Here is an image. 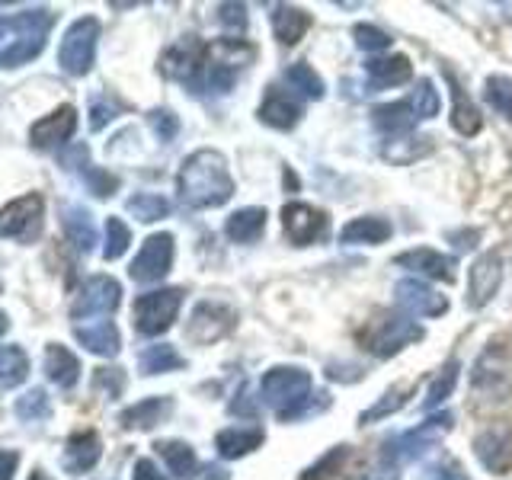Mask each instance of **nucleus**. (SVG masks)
Listing matches in <instances>:
<instances>
[{
	"label": "nucleus",
	"instance_id": "f257e3e1",
	"mask_svg": "<svg viewBox=\"0 0 512 480\" xmlns=\"http://www.w3.org/2000/svg\"><path fill=\"white\" fill-rule=\"evenodd\" d=\"M176 192L189 208H221L224 202H231L234 176L224 154L215 148L192 151L176 176Z\"/></svg>",
	"mask_w": 512,
	"mask_h": 480
},
{
	"label": "nucleus",
	"instance_id": "f03ea898",
	"mask_svg": "<svg viewBox=\"0 0 512 480\" xmlns=\"http://www.w3.org/2000/svg\"><path fill=\"white\" fill-rule=\"evenodd\" d=\"M55 20V10L45 7L0 16V68H20V64L39 58Z\"/></svg>",
	"mask_w": 512,
	"mask_h": 480
},
{
	"label": "nucleus",
	"instance_id": "7ed1b4c3",
	"mask_svg": "<svg viewBox=\"0 0 512 480\" xmlns=\"http://www.w3.org/2000/svg\"><path fill=\"white\" fill-rule=\"evenodd\" d=\"M314 378L301 365H276L260 378V400L282 423L314 410Z\"/></svg>",
	"mask_w": 512,
	"mask_h": 480
},
{
	"label": "nucleus",
	"instance_id": "20e7f679",
	"mask_svg": "<svg viewBox=\"0 0 512 480\" xmlns=\"http://www.w3.org/2000/svg\"><path fill=\"white\" fill-rule=\"evenodd\" d=\"M256 48L244 39H218L208 45L205 52V64L196 77L192 90L196 93H228L234 87L237 74L253 64Z\"/></svg>",
	"mask_w": 512,
	"mask_h": 480
},
{
	"label": "nucleus",
	"instance_id": "39448f33",
	"mask_svg": "<svg viewBox=\"0 0 512 480\" xmlns=\"http://www.w3.org/2000/svg\"><path fill=\"white\" fill-rule=\"evenodd\" d=\"M423 340V327L410 314L397 311H375L359 330V346L372 352L375 359H391L400 349Z\"/></svg>",
	"mask_w": 512,
	"mask_h": 480
},
{
	"label": "nucleus",
	"instance_id": "423d86ee",
	"mask_svg": "<svg viewBox=\"0 0 512 480\" xmlns=\"http://www.w3.org/2000/svg\"><path fill=\"white\" fill-rule=\"evenodd\" d=\"M471 394L477 404H506L512 394V359L503 343H490L471 368Z\"/></svg>",
	"mask_w": 512,
	"mask_h": 480
},
{
	"label": "nucleus",
	"instance_id": "0eeeda50",
	"mask_svg": "<svg viewBox=\"0 0 512 480\" xmlns=\"http://www.w3.org/2000/svg\"><path fill=\"white\" fill-rule=\"evenodd\" d=\"M96 42H100V20H96V16L77 20L68 32H64L61 48H58L61 71L71 74V77L90 74L93 61H96Z\"/></svg>",
	"mask_w": 512,
	"mask_h": 480
},
{
	"label": "nucleus",
	"instance_id": "6e6552de",
	"mask_svg": "<svg viewBox=\"0 0 512 480\" xmlns=\"http://www.w3.org/2000/svg\"><path fill=\"white\" fill-rule=\"evenodd\" d=\"M183 308V288H160L135 301V327L144 336H160L173 327L176 314Z\"/></svg>",
	"mask_w": 512,
	"mask_h": 480
},
{
	"label": "nucleus",
	"instance_id": "1a4fd4ad",
	"mask_svg": "<svg viewBox=\"0 0 512 480\" xmlns=\"http://www.w3.org/2000/svg\"><path fill=\"white\" fill-rule=\"evenodd\" d=\"M452 413H439V416H429L426 423H420L416 429H407L404 436H397L394 442H384V452L381 458H388L391 464L400 461H410V458H420L423 452H429L448 429H452Z\"/></svg>",
	"mask_w": 512,
	"mask_h": 480
},
{
	"label": "nucleus",
	"instance_id": "9d476101",
	"mask_svg": "<svg viewBox=\"0 0 512 480\" xmlns=\"http://www.w3.org/2000/svg\"><path fill=\"white\" fill-rule=\"evenodd\" d=\"M237 327V311L224 301H199L186 324V340L196 346H208L224 340Z\"/></svg>",
	"mask_w": 512,
	"mask_h": 480
},
{
	"label": "nucleus",
	"instance_id": "9b49d317",
	"mask_svg": "<svg viewBox=\"0 0 512 480\" xmlns=\"http://www.w3.org/2000/svg\"><path fill=\"white\" fill-rule=\"evenodd\" d=\"M42 218H45V202L39 192H26V196L7 202L0 208V237L10 240H36L42 231Z\"/></svg>",
	"mask_w": 512,
	"mask_h": 480
},
{
	"label": "nucleus",
	"instance_id": "f8f14e48",
	"mask_svg": "<svg viewBox=\"0 0 512 480\" xmlns=\"http://www.w3.org/2000/svg\"><path fill=\"white\" fill-rule=\"evenodd\" d=\"M282 228L292 247H311L327 237L330 218L324 208H314L308 202H285L282 205Z\"/></svg>",
	"mask_w": 512,
	"mask_h": 480
},
{
	"label": "nucleus",
	"instance_id": "ddd939ff",
	"mask_svg": "<svg viewBox=\"0 0 512 480\" xmlns=\"http://www.w3.org/2000/svg\"><path fill=\"white\" fill-rule=\"evenodd\" d=\"M474 455L490 474H509L512 471V423L500 420L480 429L474 436Z\"/></svg>",
	"mask_w": 512,
	"mask_h": 480
},
{
	"label": "nucleus",
	"instance_id": "4468645a",
	"mask_svg": "<svg viewBox=\"0 0 512 480\" xmlns=\"http://www.w3.org/2000/svg\"><path fill=\"white\" fill-rule=\"evenodd\" d=\"M173 234H151L148 240L141 244L138 256L128 266V276L141 285H151V282H160L170 272L173 266Z\"/></svg>",
	"mask_w": 512,
	"mask_h": 480
},
{
	"label": "nucleus",
	"instance_id": "2eb2a0df",
	"mask_svg": "<svg viewBox=\"0 0 512 480\" xmlns=\"http://www.w3.org/2000/svg\"><path fill=\"white\" fill-rule=\"evenodd\" d=\"M500 285H503V260H500V253H480L477 260L471 263L468 269V308L480 311V308H487V304L496 298V292H500Z\"/></svg>",
	"mask_w": 512,
	"mask_h": 480
},
{
	"label": "nucleus",
	"instance_id": "dca6fc26",
	"mask_svg": "<svg viewBox=\"0 0 512 480\" xmlns=\"http://www.w3.org/2000/svg\"><path fill=\"white\" fill-rule=\"evenodd\" d=\"M122 304V285L112 276H90L74 301V320L106 317Z\"/></svg>",
	"mask_w": 512,
	"mask_h": 480
},
{
	"label": "nucleus",
	"instance_id": "f3484780",
	"mask_svg": "<svg viewBox=\"0 0 512 480\" xmlns=\"http://www.w3.org/2000/svg\"><path fill=\"white\" fill-rule=\"evenodd\" d=\"M205 52H208V45H202L196 36H186L160 55V71H164V77L183 80V84L192 87L199 71H202V64H205Z\"/></svg>",
	"mask_w": 512,
	"mask_h": 480
},
{
	"label": "nucleus",
	"instance_id": "a211bd4d",
	"mask_svg": "<svg viewBox=\"0 0 512 480\" xmlns=\"http://www.w3.org/2000/svg\"><path fill=\"white\" fill-rule=\"evenodd\" d=\"M394 301H397V308H404L410 317H442L448 311V298L420 279H400L394 285Z\"/></svg>",
	"mask_w": 512,
	"mask_h": 480
},
{
	"label": "nucleus",
	"instance_id": "6ab92c4d",
	"mask_svg": "<svg viewBox=\"0 0 512 480\" xmlns=\"http://www.w3.org/2000/svg\"><path fill=\"white\" fill-rule=\"evenodd\" d=\"M77 132V109L74 106H58L52 116H42L29 128L32 148L39 151H58L64 141H71Z\"/></svg>",
	"mask_w": 512,
	"mask_h": 480
},
{
	"label": "nucleus",
	"instance_id": "aec40b11",
	"mask_svg": "<svg viewBox=\"0 0 512 480\" xmlns=\"http://www.w3.org/2000/svg\"><path fill=\"white\" fill-rule=\"evenodd\" d=\"M256 116H260V122H266L269 128H279V132H292V128L301 122L304 116V106L298 103L295 93H288L282 87H266V96L260 109H256Z\"/></svg>",
	"mask_w": 512,
	"mask_h": 480
},
{
	"label": "nucleus",
	"instance_id": "412c9836",
	"mask_svg": "<svg viewBox=\"0 0 512 480\" xmlns=\"http://www.w3.org/2000/svg\"><path fill=\"white\" fill-rule=\"evenodd\" d=\"M400 269H413L416 276H426V279H439V282H455V256H448L442 250H432V247H416L400 253L394 260Z\"/></svg>",
	"mask_w": 512,
	"mask_h": 480
},
{
	"label": "nucleus",
	"instance_id": "4be33fe9",
	"mask_svg": "<svg viewBox=\"0 0 512 480\" xmlns=\"http://www.w3.org/2000/svg\"><path fill=\"white\" fill-rule=\"evenodd\" d=\"M74 336L77 343L90 349L93 356H103V359H112L119 356L122 349V336L116 330L112 320H93V324H74Z\"/></svg>",
	"mask_w": 512,
	"mask_h": 480
},
{
	"label": "nucleus",
	"instance_id": "5701e85b",
	"mask_svg": "<svg viewBox=\"0 0 512 480\" xmlns=\"http://www.w3.org/2000/svg\"><path fill=\"white\" fill-rule=\"evenodd\" d=\"M100 458H103V442L93 429H87V432H77V436L68 439L61 464H64V471H71V474H87L96 468Z\"/></svg>",
	"mask_w": 512,
	"mask_h": 480
},
{
	"label": "nucleus",
	"instance_id": "b1692460",
	"mask_svg": "<svg viewBox=\"0 0 512 480\" xmlns=\"http://www.w3.org/2000/svg\"><path fill=\"white\" fill-rule=\"evenodd\" d=\"M391 234H394V228H391L388 218H381V215H359V218H352V221L343 224L340 244H349V247H356V244L378 247V244H384V240H391Z\"/></svg>",
	"mask_w": 512,
	"mask_h": 480
},
{
	"label": "nucleus",
	"instance_id": "393cba45",
	"mask_svg": "<svg viewBox=\"0 0 512 480\" xmlns=\"http://www.w3.org/2000/svg\"><path fill=\"white\" fill-rule=\"evenodd\" d=\"M263 442H266L263 426H228V429H221L218 436H215L218 455L228 458V461L256 452V448H260Z\"/></svg>",
	"mask_w": 512,
	"mask_h": 480
},
{
	"label": "nucleus",
	"instance_id": "a878e982",
	"mask_svg": "<svg viewBox=\"0 0 512 480\" xmlns=\"http://www.w3.org/2000/svg\"><path fill=\"white\" fill-rule=\"evenodd\" d=\"M170 413H173V400L170 397H144L128 410H122L119 423L125 429H154V426L164 423Z\"/></svg>",
	"mask_w": 512,
	"mask_h": 480
},
{
	"label": "nucleus",
	"instance_id": "bb28decb",
	"mask_svg": "<svg viewBox=\"0 0 512 480\" xmlns=\"http://www.w3.org/2000/svg\"><path fill=\"white\" fill-rule=\"evenodd\" d=\"M365 74L372 80V87H400L413 77V64L407 55H388V58H372L365 61Z\"/></svg>",
	"mask_w": 512,
	"mask_h": 480
},
{
	"label": "nucleus",
	"instance_id": "cd10ccee",
	"mask_svg": "<svg viewBox=\"0 0 512 480\" xmlns=\"http://www.w3.org/2000/svg\"><path fill=\"white\" fill-rule=\"evenodd\" d=\"M45 375L58 388H74L80 378V359L68 346L61 343H48L45 346Z\"/></svg>",
	"mask_w": 512,
	"mask_h": 480
},
{
	"label": "nucleus",
	"instance_id": "c85d7f7f",
	"mask_svg": "<svg viewBox=\"0 0 512 480\" xmlns=\"http://www.w3.org/2000/svg\"><path fill=\"white\" fill-rule=\"evenodd\" d=\"M445 77H448V84H452V128H455L458 135H464V138H474L480 128H484L480 109L474 106L471 96L458 87V80H455L452 71H445Z\"/></svg>",
	"mask_w": 512,
	"mask_h": 480
},
{
	"label": "nucleus",
	"instance_id": "c756f323",
	"mask_svg": "<svg viewBox=\"0 0 512 480\" xmlns=\"http://www.w3.org/2000/svg\"><path fill=\"white\" fill-rule=\"evenodd\" d=\"M311 29V13L292 7V4H279L272 7V32L282 45H298L304 39V32Z\"/></svg>",
	"mask_w": 512,
	"mask_h": 480
},
{
	"label": "nucleus",
	"instance_id": "7c9ffc66",
	"mask_svg": "<svg viewBox=\"0 0 512 480\" xmlns=\"http://www.w3.org/2000/svg\"><path fill=\"white\" fill-rule=\"evenodd\" d=\"M61 224H64V234H68V240L80 253H90L96 247V224L84 205H64Z\"/></svg>",
	"mask_w": 512,
	"mask_h": 480
},
{
	"label": "nucleus",
	"instance_id": "2f4dec72",
	"mask_svg": "<svg viewBox=\"0 0 512 480\" xmlns=\"http://www.w3.org/2000/svg\"><path fill=\"white\" fill-rule=\"evenodd\" d=\"M372 122L378 132H384L388 138L397 135H410L413 125H416V112L410 106V100H400V103H384L372 109Z\"/></svg>",
	"mask_w": 512,
	"mask_h": 480
},
{
	"label": "nucleus",
	"instance_id": "473e14b6",
	"mask_svg": "<svg viewBox=\"0 0 512 480\" xmlns=\"http://www.w3.org/2000/svg\"><path fill=\"white\" fill-rule=\"evenodd\" d=\"M266 231V208H237V212L224 221V234H228L234 244H253L260 240Z\"/></svg>",
	"mask_w": 512,
	"mask_h": 480
},
{
	"label": "nucleus",
	"instance_id": "72a5a7b5",
	"mask_svg": "<svg viewBox=\"0 0 512 480\" xmlns=\"http://www.w3.org/2000/svg\"><path fill=\"white\" fill-rule=\"evenodd\" d=\"M157 455L167 461V468L173 477H180V480H189V477H196L199 471V458L196 452H192V445L180 442V439H167V442H157Z\"/></svg>",
	"mask_w": 512,
	"mask_h": 480
},
{
	"label": "nucleus",
	"instance_id": "f704fd0d",
	"mask_svg": "<svg viewBox=\"0 0 512 480\" xmlns=\"http://www.w3.org/2000/svg\"><path fill=\"white\" fill-rule=\"evenodd\" d=\"M183 365H186V359L170 343H154L138 356L141 375H167V372H176V368H183Z\"/></svg>",
	"mask_w": 512,
	"mask_h": 480
},
{
	"label": "nucleus",
	"instance_id": "c9c22d12",
	"mask_svg": "<svg viewBox=\"0 0 512 480\" xmlns=\"http://www.w3.org/2000/svg\"><path fill=\"white\" fill-rule=\"evenodd\" d=\"M285 80H288V87L298 90L301 96H308V100H324V96H327L324 77H320L308 61L288 64V68H285Z\"/></svg>",
	"mask_w": 512,
	"mask_h": 480
},
{
	"label": "nucleus",
	"instance_id": "e433bc0d",
	"mask_svg": "<svg viewBox=\"0 0 512 480\" xmlns=\"http://www.w3.org/2000/svg\"><path fill=\"white\" fill-rule=\"evenodd\" d=\"M458 375H461V362H458V359H448V362L439 368V375L432 378V384H429V391H426V397H423V410H436V407L442 404V400L452 397L455 384H458Z\"/></svg>",
	"mask_w": 512,
	"mask_h": 480
},
{
	"label": "nucleus",
	"instance_id": "4c0bfd02",
	"mask_svg": "<svg viewBox=\"0 0 512 480\" xmlns=\"http://www.w3.org/2000/svg\"><path fill=\"white\" fill-rule=\"evenodd\" d=\"M29 375V356L20 346H0V388H16Z\"/></svg>",
	"mask_w": 512,
	"mask_h": 480
},
{
	"label": "nucleus",
	"instance_id": "58836bf2",
	"mask_svg": "<svg viewBox=\"0 0 512 480\" xmlns=\"http://www.w3.org/2000/svg\"><path fill=\"white\" fill-rule=\"evenodd\" d=\"M125 208L132 212L141 224H151V221H160L170 215V202L164 196H157V192H138L125 202Z\"/></svg>",
	"mask_w": 512,
	"mask_h": 480
},
{
	"label": "nucleus",
	"instance_id": "ea45409f",
	"mask_svg": "<svg viewBox=\"0 0 512 480\" xmlns=\"http://www.w3.org/2000/svg\"><path fill=\"white\" fill-rule=\"evenodd\" d=\"M410 394H413V388H391L388 394H381L378 400L368 410H362V416H359V423L362 426H368V423H378V420H384V416H391V413H397L400 407L407 404L410 400Z\"/></svg>",
	"mask_w": 512,
	"mask_h": 480
},
{
	"label": "nucleus",
	"instance_id": "a19ab883",
	"mask_svg": "<svg viewBox=\"0 0 512 480\" xmlns=\"http://www.w3.org/2000/svg\"><path fill=\"white\" fill-rule=\"evenodd\" d=\"M410 106L416 112V119H436L439 109H442V100H439V90L432 87L429 77H420L416 80V90L410 96Z\"/></svg>",
	"mask_w": 512,
	"mask_h": 480
},
{
	"label": "nucleus",
	"instance_id": "79ce46f5",
	"mask_svg": "<svg viewBox=\"0 0 512 480\" xmlns=\"http://www.w3.org/2000/svg\"><path fill=\"white\" fill-rule=\"evenodd\" d=\"M484 96H487V103H490L496 112H500L503 119L512 122V77H506V74H493V77H487Z\"/></svg>",
	"mask_w": 512,
	"mask_h": 480
},
{
	"label": "nucleus",
	"instance_id": "37998d69",
	"mask_svg": "<svg viewBox=\"0 0 512 480\" xmlns=\"http://www.w3.org/2000/svg\"><path fill=\"white\" fill-rule=\"evenodd\" d=\"M132 244V231H128V224L122 218H106V247H103V256L112 263L119 260V256L128 250Z\"/></svg>",
	"mask_w": 512,
	"mask_h": 480
},
{
	"label": "nucleus",
	"instance_id": "c03bdc74",
	"mask_svg": "<svg viewBox=\"0 0 512 480\" xmlns=\"http://www.w3.org/2000/svg\"><path fill=\"white\" fill-rule=\"evenodd\" d=\"M13 410H16L20 420L32 423V420H45V416L52 413V404H48V394L42 388H32L29 394H23L20 400H16Z\"/></svg>",
	"mask_w": 512,
	"mask_h": 480
},
{
	"label": "nucleus",
	"instance_id": "a18cd8bd",
	"mask_svg": "<svg viewBox=\"0 0 512 480\" xmlns=\"http://www.w3.org/2000/svg\"><path fill=\"white\" fill-rule=\"evenodd\" d=\"M352 36H356V45L362 52H384V48H391V36L384 29L372 26V23H359L352 29Z\"/></svg>",
	"mask_w": 512,
	"mask_h": 480
},
{
	"label": "nucleus",
	"instance_id": "49530a36",
	"mask_svg": "<svg viewBox=\"0 0 512 480\" xmlns=\"http://www.w3.org/2000/svg\"><path fill=\"white\" fill-rule=\"evenodd\" d=\"M119 103L112 100V96H93V103H90V128L93 132H100V128H106L112 119L119 116Z\"/></svg>",
	"mask_w": 512,
	"mask_h": 480
},
{
	"label": "nucleus",
	"instance_id": "de8ad7c7",
	"mask_svg": "<svg viewBox=\"0 0 512 480\" xmlns=\"http://www.w3.org/2000/svg\"><path fill=\"white\" fill-rule=\"evenodd\" d=\"M93 388L96 391H103L109 400L112 397H119L122 388H125V375H122V368H96V375H93Z\"/></svg>",
	"mask_w": 512,
	"mask_h": 480
},
{
	"label": "nucleus",
	"instance_id": "09e8293b",
	"mask_svg": "<svg viewBox=\"0 0 512 480\" xmlns=\"http://www.w3.org/2000/svg\"><path fill=\"white\" fill-rule=\"evenodd\" d=\"M148 122H151L154 135H157L160 141H173L176 132H180V119H176L170 109H151Z\"/></svg>",
	"mask_w": 512,
	"mask_h": 480
},
{
	"label": "nucleus",
	"instance_id": "8fccbe9b",
	"mask_svg": "<svg viewBox=\"0 0 512 480\" xmlns=\"http://www.w3.org/2000/svg\"><path fill=\"white\" fill-rule=\"evenodd\" d=\"M84 176H87V183H90V192L96 199H109L112 192L119 189V180L112 173H103V170H96V167H84Z\"/></svg>",
	"mask_w": 512,
	"mask_h": 480
},
{
	"label": "nucleus",
	"instance_id": "3c124183",
	"mask_svg": "<svg viewBox=\"0 0 512 480\" xmlns=\"http://www.w3.org/2000/svg\"><path fill=\"white\" fill-rule=\"evenodd\" d=\"M346 455H349V448H346V445L330 448V452H327L324 458H320L317 464H311V468L304 471V477H301V480H320V477H327V474L336 468V464H340V461L346 458Z\"/></svg>",
	"mask_w": 512,
	"mask_h": 480
},
{
	"label": "nucleus",
	"instance_id": "603ef678",
	"mask_svg": "<svg viewBox=\"0 0 512 480\" xmlns=\"http://www.w3.org/2000/svg\"><path fill=\"white\" fill-rule=\"evenodd\" d=\"M346 480H397V464H391L388 458H378L368 464V468H359L356 474H349Z\"/></svg>",
	"mask_w": 512,
	"mask_h": 480
},
{
	"label": "nucleus",
	"instance_id": "864d4df0",
	"mask_svg": "<svg viewBox=\"0 0 512 480\" xmlns=\"http://www.w3.org/2000/svg\"><path fill=\"white\" fill-rule=\"evenodd\" d=\"M218 20L231 32H244L247 29V7L244 4H221L218 7Z\"/></svg>",
	"mask_w": 512,
	"mask_h": 480
},
{
	"label": "nucleus",
	"instance_id": "5fc2aeb1",
	"mask_svg": "<svg viewBox=\"0 0 512 480\" xmlns=\"http://www.w3.org/2000/svg\"><path fill=\"white\" fill-rule=\"evenodd\" d=\"M423 480H468V474L461 471L458 461H442V464H432L423 474Z\"/></svg>",
	"mask_w": 512,
	"mask_h": 480
},
{
	"label": "nucleus",
	"instance_id": "6e6d98bb",
	"mask_svg": "<svg viewBox=\"0 0 512 480\" xmlns=\"http://www.w3.org/2000/svg\"><path fill=\"white\" fill-rule=\"evenodd\" d=\"M132 480H167L164 474H160V468L151 461V458H138L135 461V474Z\"/></svg>",
	"mask_w": 512,
	"mask_h": 480
},
{
	"label": "nucleus",
	"instance_id": "4d7b16f0",
	"mask_svg": "<svg viewBox=\"0 0 512 480\" xmlns=\"http://www.w3.org/2000/svg\"><path fill=\"white\" fill-rule=\"evenodd\" d=\"M16 452H7V448H0V480H13V471H16Z\"/></svg>",
	"mask_w": 512,
	"mask_h": 480
},
{
	"label": "nucleus",
	"instance_id": "13d9d810",
	"mask_svg": "<svg viewBox=\"0 0 512 480\" xmlns=\"http://www.w3.org/2000/svg\"><path fill=\"white\" fill-rule=\"evenodd\" d=\"M477 237H480V231H458V234H452V240H464V244H461V250H464V247L471 250Z\"/></svg>",
	"mask_w": 512,
	"mask_h": 480
},
{
	"label": "nucleus",
	"instance_id": "bf43d9fd",
	"mask_svg": "<svg viewBox=\"0 0 512 480\" xmlns=\"http://www.w3.org/2000/svg\"><path fill=\"white\" fill-rule=\"evenodd\" d=\"M10 330V320H7V314H0V336H4Z\"/></svg>",
	"mask_w": 512,
	"mask_h": 480
},
{
	"label": "nucleus",
	"instance_id": "052dcab7",
	"mask_svg": "<svg viewBox=\"0 0 512 480\" xmlns=\"http://www.w3.org/2000/svg\"><path fill=\"white\" fill-rule=\"evenodd\" d=\"M29 480H52V477H48L45 471H39V468H36V471H32V474H29Z\"/></svg>",
	"mask_w": 512,
	"mask_h": 480
}]
</instances>
